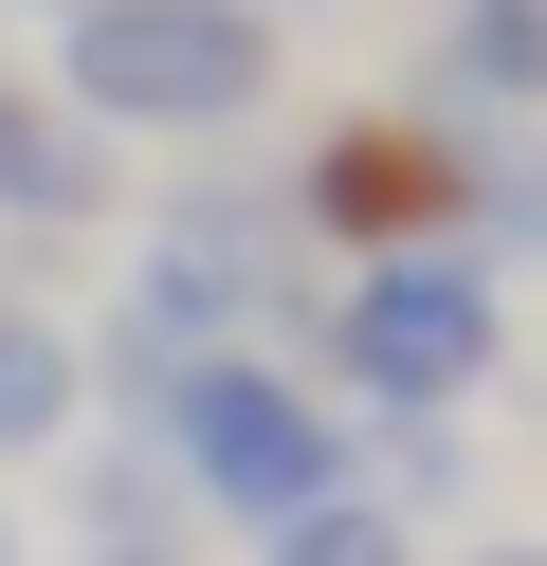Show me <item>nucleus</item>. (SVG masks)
Listing matches in <instances>:
<instances>
[{
	"mask_svg": "<svg viewBox=\"0 0 547 566\" xmlns=\"http://www.w3.org/2000/svg\"><path fill=\"white\" fill-rule=\"evenodd\" d=\"M73 420H92V347H73L36 293H0V457H55Z\"/></svg>",
	"mask_w": 547,
	"mask_h": 566,
	"instance_id": "obj_8",
	"label": "nucleus"
},
{
	"mask_svg": "<svg viewBox=\"0 0 547 566\" xmlns=\"http://www.w3.org/2000/svg\"><path fill=\"white\" fill-rule=\"evenodd\" d=\"M0 566H19V512H0Z\"/></svg>",
	"mask_w": 547,
	"mask_h": 566,
	"instance_id": "obj_12",
	"label": "nucleus"
},
{
	"mask_svg": "<svg viewBox=\"0 0 547 566\" xmlns=\"http://www.w3.org/2000/svg\"><path fill=\"white\" fill-rule=\"evenodd\" d=\"M292 220H311V256H420V238L474 220V111H438V92H365V111H328L311 147L274 165Z\"/></svg>",
	"mask_w": 547,
	"mask_h": 566,
	"instance_id": "obj_5",
	"label": "nucleus"
},
{
	"mask_svg": "<svg viewBox=\"0 0 547 566\" xmlns=\"http://www.w3.org/2000/svg\"><path fill=\"white\" fill-rule=\"evenodd\" d=\"M0 220H19V238L109 220V128H73V92L19 74V55H0Z\"/></svg>",
	"mask_w": 547,
	"mask_h": 566,
	"instance_id": "obj_6",
	"label": "nucleus"
},
{
	"mask_svg": "<svg viewBox=\"0 0 547 566\" xmlns=\"http://www.w3.org/2000/svg\"><path fill=\"white\" fill-rule=\"evenodd\" d=\"M456 566H547V548H529V530H511V548H456Z\"/></svg>",
	"mask_w": 547,
	"mask_h": 566,
	"instance_id": "obj_10",
	"label": "nucleus"
},
{
	"mask_svg": "<svg viewBox=\"0 0 547 566\" xmlns=\"http://www.w3.org/2000/svg\"><path fill=\"white\" fill-rule=\"evenodd\" d=\"M146 457H165V493L201 530H292L311 493H347L365 475V439H347V402H328L292 347H201V366L165 384V420H146Z\"/></svg>",
	"mask_w": 547,
	"mask_h": 566,
	"instance_id": "obj_2",
	"label": "nucleus"
},
{
	"mask_svg": "<svg viewBox=\"0 0 547 566\" xmlns=\"http://www.w3.org/2000/svg\"><path fill=\"white\" fill-rule=\"evenodd\" d=\"M292 74L274 0H73L55 38V92L73 128H109V147H201V128H255Z\"/></svg>",
	"mask_w": 547,
	"mask_h": 566,
	"instance_id": "obj_3",
	"label": "nucleus"
},
{
	"mask_svg": "<svg viewBox=\"0 0 547 566\" xmlns=\"http://www.w3.org/2000/svg\"><path fill=\"white\" fill-rule=\"evenodd\" d=\"M128 311L165 347H311L328 256L292 220V184H165L146 238H128Z\"/></svg>",
	"mask_w": 547,
	"mask_h": 566,
	"instance_id": "obj_4",
	"label": "nucleus"
},
{
	"mask_svg": "<svg viewBox=\"0 0 547 566\" xmlns=\"http://www.w3.org/2000/svg\"><path fill=\"white\" fill-rule=\"evenodd\" d=\"M292 366L347 420H474V384L511 366V274L474 238H420V256H347Z\"/></svg>",
	"mask_w": 547,
	"mask_h": 566,
	"instance_id": "obj_1",
	"label": "nucleus"
},
{
	"mask_svg": "<svg viewBox=\"0 0 547 566\" xmlns=\"http://www.w3.org/2000/svg\"><path fill=\"white\" fill-rule=\"evenodd\" d=\"M255 566H420V512L347 475V493H311L292 530H255Z\"/></svg>",
	"mask_w": 547,
	"mask_h": 566,
	"instance_id": "obj_9",
	"label": "nucleus"
},
{
	"mask_svg": "<svg viewBox=\"0 0 547 566\" xmlns=\"http://www.w3.org/2000/svg\"><path fill=\"white\" fill-rule=\"evenodd\" d=\"M19 19H73V0H19Z\"/></svg>",
	"mask_w": 547,
	"mask_h": 566,
	"instance_id": "obj_11",
	"label": "nucleus"
},
{
	"mask_svg": "<svg viewBox=\"0 0 547 566\" xmlns=\"http://www.w3.org/2000/svg\"><path fill=\"white\" fill-rule=\"evenodd\" d=\"M420 92L474 128H529L547 111V0H420Z\"/></svg>",
	"mask_w": 547,
	"mask_h": 566,
	"instance_id": "obj_7",
	"label": "nucleus"
}]
</instances>
